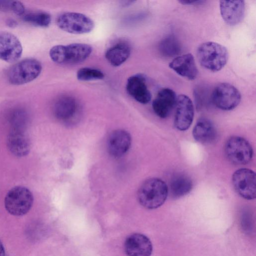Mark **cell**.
<instances>
[{
	"mask_svg": "<svg viewBox=\"0 0 256 256\" xmlns=\"http://www.w3.org/2000/svg\"><path fill=\"white\" fill-rule=\"evenodd\" d=\"M169 67L178 75L189 80H194L198 74L195 60L191 54L176 57L169 64Z\"/></svg>",
	"mask_w": 256,
	"mask_h": 256,
	"instance_id": "cell-19",
	"label": "cell"
},
{
	"mask_svg": "<svg viewBox=\"0 0 256 256\" xmlns=\"http://www.w3.org/2000/svg\"><path fill=\"white\" fill-rule=\"evenodd\" d=\"M6 146L15 156L22 158L28 155L30 150V142L26 130H10Z\"/></svg>",
	"mask_w": 256,
	"mask_h": 256,
	"instance_id": "cell-14",
	"label": "cell"
},
{
	"mask_svg": "<svg viewBox=\"0 0 256 256\" xmlns=\"http://www.w3.org/2000/svg\"><path fill=\"white\" fill-rule=\"evenodd\" d=\"M196 56L200 65L211 72H218L226 64L228 51L224 46L217 42H207L200 44L196 50Z\"/></svg>",
	"mask_w": 256,
	"mask_h": 256,
	"instance_id": "cell-2",
	"label": "cell"
},
{
	"mask_svg": "<svg viewBox=\"0 0 256 256\" xmlns=\"http://www.w3.org/2000/svg\"><path fill=\"white\" fill-rule=\"evenodd\" d=\"M256 174L252 170L241 168L234 172L232 182L234 190L240 196L252 200L256 196Z\"/></svg>",
	"mask_w": 256,
	"mask_h": 256,
	"instance_id": "cell-9",
	"label": "cell"
},
{
	"mask_svg": "<svg viewBox=\"0 0 256 256\" xmlns=\"http://www.w3.org/2000/svg\"><path fill=\"white\" fill-rule=\"evenodd\" d=\"M177 96L175 92L170 88L160 90L152 103L154 113L160 118H166L176 106Z\"/></svg>",
	"mask_w": 256,
	"mask_h": 256,
	"instance_id": "cell-13",
	"label": "cell"
},
{
	"mask_svg": "<svg viewBox=\"0 0 256 256\" xmlns=\"http://www.w3.org/2000/svg\"><path fill=\"white\" fill-rule=\"evenodd\" d=\"M6 24L10 28H14L16 26L17 22L13 19H8L7 20Z\"/></svg>",
	"mask_w": 256,
	"mask_h": 256,
	"instance_id": "cell-30",
	"label": "cell"
},
{
	"mask_svg": "<svg viewBox=\"0 0 256 256\" xmlns=\"http://www.w3.org/2000/svg\"><path fill=\"white\" fill-rule=\"evenodd\" d=\"M104 77L101 70L91 68H81L76 72L78 80L82 82L102 80Z\"/></svg>",
	"mask_w": 256,
	"mask_h": 256,
	"instance_id": "cell-26",
	"label": "cell"
},
{
	"mask_svg": "<svg viewBox=\"0 0 256 256\" xmlns=\"http://www.w3.org/2000/svg\"><path fill=\"white\" fill-rule=\"evenodd\" d=\"M42 70V64L37 60L24 59L16 62L9 68L7 72V79L13 85L26 84L36 78Z\"/></svg>",
	"mask_w": 256,
	"mask_h": 256,
	"instance_id": "cell-5",
	"label": "cell"
},
{
	"mask_svg": "<svg viewBox=\"0 0 256 256\" xmlns=\"http://www.w3.org/2000/svg\"><path fill=\"white\" fill-rule=\"evenodd\" d=\"M92 50L90 45L74 43L67 46H55L51 48L49 54L51 60L56 64H76L87 59Z\"/></svg>",
	"mask_w": 256,
	"mask_h": 256,
	"instance_id": "cell-3",
	"label": "cell"
},
{
	"mask_svg": "<svg viewBox=\"0 0 256 256\" xmlns=\"http://www.w3.org/2000/svg\"><path fill=\"white\" fill-rule=\"evenodd\" d=\"M124 250L128 256H150L152 244L145 235L136 233L129 236L126 240Z\"/></svg>",
	"mask_w": 256,
	"mask_h": 256,
	"instance_id": "cell-12",
	"label": "cell"
},
{
	"mask_svg": "<svg viewBox=\"0 0 256 256\" xmlns=\"http://www.w3.org/2000/svg\"><path fill=\"white\" fill-rule=\"evenodd\" d=\"M159 50L164 56L172 57L178 54L180 52V46L173 36H168L164 38L159 44Z\"/></svg>",
	"mask_w": 256,
	"mask_h": 256,
	"instance_id": "cell-24",
	"label": "cell"
},
{
	"mask_svg": "<svg viewBox=\"0 0 256 256\" xmlns=\"http://www.w3.org/2000/svg\"><path fill=\"white\" fill-rule=\"evenodd\" d=\"M174 118L175 127L184 131L190 126L194 116V108L190 98L186 94L177 96Z\"/></svg>",
	"mask_w": 256,
	"mask_h": 256,
	"instance_id": "cell-10",
	"label": "cell"
},
{
	"mask_svg": "<svg viewBox=\"0 0 256 256\" xmlns=\"http://www.w3.org/2000/svg\"><path fill=\"white\" fill-rule=\"evenodd\" d=\"M8 120L10 130H26L28 122V115L22 108H16L10 113Z\"/></svg>",
	"mask_w": 256,
	"mask_h": 256,
	"instance_id": "cell-23",
	"label": "cell"
},
{
	"mask_svg": "<svg viewBox=\"0 0 256 256\" xmlns=\"http://www.w3.org/2000/svg\"><path fill=\"white\" fill-rule=\"evenodd\" d=\"M214 104L218 108L230 110L240 104L241 94L234 86L226 82L220 83L214 88L211 96Z\"/></svg>",
	"mask_w": 256,
	"mask_h": 256,
	"instance_id": "cell-8",
	"label": "cell"
},
{
	"mask_svg": "<svg viewBox=\"0 0 256 256\" xmlns=\"http://www.w3.org/2000/svg\"><path fill=\"white\" fill-rule=\"evenodd\" d=\"M0 256H6V253L4 244L0 240Z\"/></svg>",
	"mask_w": 256,
	"mask_h": 256,
	"instance_id": "cell-31",
	"label": "cell"
},
{
	"mask_svg": "<svg viewBox=\"0 0 256 256\" xmlns=\"http://www.w3.org/2000/svg\"><path fill=\"white\" fill-rule=\"evenodd\" d=\"M132 142L130 134L123 130H116L110 133L107 140V148L114 157L119 158L129 150Z\"/></svg>",
	"mask_w": 256,
	"mask_h": 256,
	"instance_id": "cell-15",
	"label": "cell"
},
{
	"mask_svg": "<svg viewBox=\"0 0 256 256\" xmlns=\"http://www.w3.org/2000/svg\"><path fill=\"white\" fill-rule=\"evenodd\" d=\"M130 54V46L124 42L116 44L108 48L105 56L108 62L114 66H118L124 63Z\"/></svg>",
	"mask_w": 256,
	"mask_h": 256,
	"instance_id": "cell-21",
	"label": "cell"
},
{
	"mask_svg": "<svg viewBox=\"0 0 256 256\" xmlns=\"http://www.w3.org/2000/svg\"><path fill=\"white\" fill-rule=\"evenodd\" d=\"M34 202L32 194L23 186H16L10 189L4 198L6 211L14 216H22L31 209Z\"/></svg>",
	"mask_w": 256,
	"mask_h": 256,
	"instance_id": "cell-4",
	"label": "cell"
},
{
	"mask_svg": "<svg viewBox=\"0 0 256 256\" xmlns=\"http://www.w3.org/2000/svg\"><path fill=\"white\" fill-rule=\"evenodd\" d=\"M56 24L68 33L80 34L89 33L94 28L93 20L86 16L74 12H66L59 15Z\"/></svg>",
	"mask_w": 256,
	"mask_h": 256,
	"instance_id": "cell-6",
	"label": "cell"
},
{
	"mask_svg": "<svg viewBox=\"0 0 256 256\" xmlns=\"http://www.w3.org/2000/svg\"><path fill=\"white\" fill-rule=\"evenodd\" d=\"M224 151L228 160L234 164H247L252 158L253 150L250 144L239 136H232L228 139Z\"/></svg>",
	"mask_w": 256,
	"mask_h": 256,
	"instance_id": "cell-7",
	"label": "cell"
},
{
	"mask_svg": "<svg viewBox=\"0 0 256 256\" xmlns=\"http://www.w3.org/2000/svg\"><path fill=\"white\" fill-rule=\"evenodd\" d=\"M168 194L166 183L158 178H152L145 180L140 187L138 199L144 208L153 210L162 206Z\"/></svg>",
	"mask_w": 256,
	"mask_h": 256,
	"instance_id": "cell-1",
	"label": "cell"
},
{
	"mask_svg": "<svg viewBox=\"0 0 256 256\" xmlns=\"http://www.w3.org/2000/svg\"><path fill=\"white\" fill-rule=\"evenodd\" d=\"M10 10L18 16H23L26 12L24 6L19 1L12 2Z\"/></svg>",
	"mask_w": 256,
	"mask_h": 256,
	"instance_id": "cell-27",
	"label": "cell"
},
{
	"mask_svg": "<svg viewBox=\"0 0 256 256\" xmlns=\"http://www.w3.org/2000/svg\"><path fill=\"white\" fill-rule=\"evenodd\" d=\"M126 88L128 94L137 102L146 104L148 103L152 94L146 85L145 77L137 74L128 78Z\"/></svg>",
	"mask_w": 256,
	"mask_h": 256,
	"instance_id": "cell-18",
	"label": "cell"
},
{
	"mask_svg": "<svg viewBox=\"0 0 256 256\" xmlns=\"http://www.w3.org/2000/svg\"><path fill=\"white\" fill-rule=\"evenodd\" d=\"M220 9L224 20L228 25L235 26L244 18V2L242 0H220Z\"/></svg>",
	"mask_w": 256,
	"mask_h": 256,
	"instance_id": "cell-17",
	"label": "cell"
},
{
	"mask_svg": "<svg viewBox=\"0 0 256 256\" xmlns=\"http://www.w3.org/2000/svg\"><path fill=\"white\" fill-rule=\"evenodd\" d=\"M22 18L26 22L42 28L48 26L52 20L50 15L44 12H25Z\"/></svg>",
	"mask_w": 256,
	"mask_h": 256,
	"instance_id": "cell-25",
	"label": "cell"
},
{
	"mask_svg": "<svg viewBox=\"0 0 256 256\" xmlns=\"http://www.w3.org/2000/svg\"><path fill=\"white\" fill-rule=\"evenodd\" d=\"M216 130L212 122L206 118H202L196 124L192 135L194 138L202 144H209L216 138Z\"/></svg>",
	"mask_w": 256,
	"mask_h": 256,
	"instance_id": "cell-20",
	"label": "cell"
},
{
	"mask_svg": "<svg viewBox=\"0 0 256 256\" xmlns=\"http://www.w3.org/2000/svg\"><path fill=\"white\" fill-rule=\"evenodd\" d=\"M78 108L76 100L69 96H62L55 102L53 112L55 117L62 122L70 123L76 120Z\"/></svg>",
	"mask_w": 256,
	"mask_h": 256,
	"instance_id": "cell-16",
	"label": "cell"
},
{
	"mask_svg": "<svg viewBox=\"0 0 256 256\" xmlns=\"http://www.w3.org/2000/svg\"><path fill=\"white\" fill-rule=\"evenodd\" d=\"M204 1L202 0H194V1H192V0H181L180 1V2L182 3L183 4H186V5H196V4H200L203 2H204Z\"/></svg>",
	"mask_w": 256,
	"mask_h": 256,
	"instance_id": "cell-29",
	"label": "cell"
},
{
	"mask_svg": "<svg viewBox=\"0 0 256 256\" xmlns=\"http://www.w3.org/2000/svg\"><path fill=\"white\" fill-rule=\"evenodd\" d=\"M22 52V46L16 36L9 32H0V60L14 62L20 58Z\"/></svg>",
	"mask_w": 256,
	"mask_h": 256,
	"instance_id": "cell-11",
	"label": "cell"
},
{
	"mask_svg": "<svg viewBox=\"0 0 256 256\" xmlns=\"http://www.w3.org/2000/svg\"><path fill=\"white\" fill-rule=\"evenodd\" d=\"M192 188L191 179L182 174L174 176L170 183V194L174 198H180L188 194Z\"/></svg>",
	"mask_w": 256,
	"mask_h": 256,
	"instance_id": "cell-22",
	"label": "cell"
},
{
	"mask_svg": "<svg viewBox=\"0 0 256 256\" xmlns=\"http://www.w3.org/2000/svg\"><path fill=\"white\" fill-rule=\"evenodd\" d=\"M11 2L10 1L0 0V10H10Z\"/></svg>",
	"mask_w": 256,
	"mask_h": 256,
	"instance_id": "cell-28",
	"label": "cell"
}]
</instances>
